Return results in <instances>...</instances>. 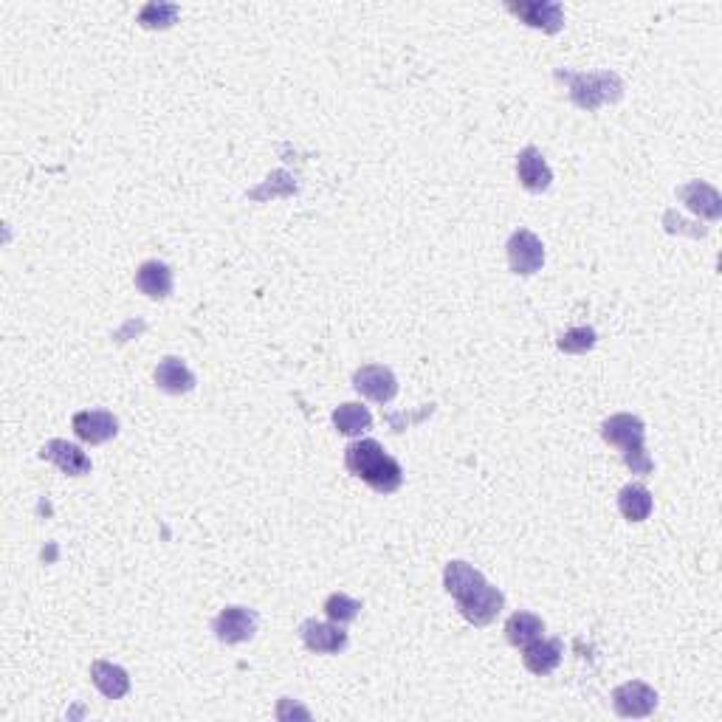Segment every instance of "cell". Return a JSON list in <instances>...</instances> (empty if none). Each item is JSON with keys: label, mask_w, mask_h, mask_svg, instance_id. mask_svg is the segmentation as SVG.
I'll list each match as a JSON object with an SVG mask.
<instances>
[{"label": "cell", "mask_w": 722, "mask_h": 722, "mask_svg": "<svg viewBox=\"0 0 722 722\" xmlns=\"http://www.w3.org/2000/svg\"><path fill=\"white\" fill-rule=\"evenodd\" d=\"M505 249H508V266L514 274L531 277L545 266V246L531 229H517Z\"/></svg>", "instance_id": "obj_5"}, {"label": "cell", "mask_w": 722, "mask_h": 722, "mask_svg": "<svg viewBox=\"0 0 722 722\" xmlns=\"http://www.w3.org/2000/svg\"><path fill=\"white\" fill-rule=\"evenodd\" d=\"M652 491L641 483H632V486L621 488L618 494V511L624 514L629 522H644L652 514Z\"/></svg>", "instance_id": "obj_20"}, {"label": "cell", "mask_w": 722, "mask_h": 722, "mask_svg": "<svg viewBox=\"0 0 722 722\" xmlns=\"http://www.w3.org/2000/svg\"><path fill=\"white\" fill-rule=\"evenodd\" d=\"M503 604L505 596L497 587H491L488 581L480 584L477 590H471L469 596L457 598V610L474 627H488L497 615L503 613Z\"/></svg>", "instance_id": "obj_4"}, {"label": "cell", "mask_w": 722, "mask_h": 722, "mask_svg": "<svg viewBox=\"0 0 722 722\" xmlns=\"http://www.w3.org/2000/svg\"><path fill=\"white\" fill-rule=\"evenodd\" d=\"M299 638H302V644L308 646L311 652H316V655H339L347 646L345 629L339 627V624H333V621L325 624V621H316V618L302 621Z\"/></svg>", "instance_id": "obj_9"}, {"label": "cell", "mask_w": 722, "mask_h": 722, "mask_svg": "<svg viewBox=\"0 0 722 722\" xmlns=\"http://www.w3.org/2000/svg\"><path fill=\"white\" fill-rule=\"evenodd\" d=\"M677 198L689 206L694 215L706 220H720L722 215V198L714 187H708L706 181H691L677 187Z\"/></svg>", "instance_id": "obj_14"}, {"label": "cell", "mask_w": 722, "mask_h": 722, "mask_svg": "<svg viewBox=\"0 0 722 722\" xmlns=\"http://www.w3.org/2000/svg\"><path fill=\"white\" fill-rule=\"evenodd\" d=\"M613 708L618 717H632V720H641L649 717L655 708H658V691L652 689L649 683L641 680H629L624 686H618L613 691Z\"/></svg>", "instance_id": "obj_7"}, {"label": "cell", "mask_w": 722, "mask_h": 722, "mask_svg": "<svg viewBox=\"0 0 722 722\" xmlns=\"http://www.w3.org/2000/svg\"><path fill=\"white\" fill-rule=\"evenodd\" d=\"M542 632H545V621L539 615L525 613V610H519L505 621V638H508V644L514 646H528L536 638H542Z\"/></svg>", "instance_id": "obj_21"}, {"label": "cell", "mask_w": 722, "mask_h": 722, "mask_svg": "<svg viewBox=\"0 0 722 722\" xmlns=\"http://www.w3.org/2000/svg\"><path fill=\"white\" fill-rule=\"evenodd\" d=\"M556 79L570 88V99L581 110H598L613 105L624 96V82L615 71H596V74H573V71H556Z\"/></svg>", "instance_id": "obj_2"}, {"label": "cell", "mask_w": 722, "mask_h": 722, "mask_svg": "<svg viewBox=\"0 0 722 722\" xmlns=\"http://www.w3.org/2000/svg\"><path fill=\"white\" fill-rule=\"evenodd\" d=\"M621 455H624V463H627V469L632 471V474L646 477V474H652V469H655V463H652V457L646 452V446H641V449H629V452H621Z\"/></svg>", "instance_id": "obj_26"}, {"label": "cell", "mask_w": 722, "mask_h": 722, "mask_svg": "<svg viewBox=\"0 0 722 722\" xmlns=\"http://www.w3.org/2000/svg\"><path fill=\"white\" fill-rule=\"evenodd\" d=\"M596 347V330L593 328H570L559 336V350L570 356H581Z\"/></svg>", "instance_id": "obj_25"}, {"label": "cell", "mask_w": 722, "mask_h": 722, "mask_svg": "<svg viewBox=\"0 0 722 722\" xmlns=\"http://www.w3.org/2000/svg\"><path fill=\"white\" fill-rule=\"evenodd\" d=\"M153 378H156L158 390L170 395H184L195 390V376L187 367V361L178 359V356H167V359L158 361Z\"/></svg>", "instance_id": "obj_16"}, {"label": "cell", "mask_w": 722, "mask_h": 722, "mask_svg": "<svg viewBox=\"0 0 722 722\" xmlns=\"http://www.w3.org/2000/svg\"><path fill=\"white\" fill-rule=\"evenodd\" d=\"M353 387L359 390L364 398L376 401V404H390L398 395V378L393 376L390 367L381 364H364L353 376Z\"/></svg>", "instance_id": "obj_8"}, {"label": "cell", "mask_w": 722, "mask_h": 722, "mask_svg": "<svg viewBox=\"0 0 722 722\" xmlns=\"http://www.w3.org/2000/svg\"><path fill=\"white\" fill-rule=\"evenodd\" d=\"M565 655V646L559 638H536L528 646H522V663L534 675H550Z\"/></svg>", "instance_id": "obj_13"}, {"label": "cell", "mask_w": 722, "mask_h": 722, "mask_svg": "<svg viewBox=\"0 0 722 722\" xmlns=\"http://www.w3.org/2000/svg\"><path fill=\"white\" fill-rule=\"evenodd\" d=\"M257 621H260V615L249 607H226L212 621V632H215L220 644L235 646L243 644V641H252L254 632H257Z\"/></svg>", "instance_id": "obj_6"}, {"label": "cell", "mask_w": 722, "mask_h": 722, "mask_svg": "<svg viewBox=\"0 0 722 722\" xmlns=\"http://www.w3.org/2000/svg\"><path fill=\"white\" fill-rule=\"evenodd\" d=\"M345 466L353 477L364 480L378 494H393L404 483L401 463L384 452V446L373 438L353 440L345 449Z\"/></svg>", "instance_id": "obj_1"}, {"label": "cell", "mask_w": 722, "mask_h": 722, "mask_svg": "<svg viewBox=\"0 0 722 722\" xmlns=\"http://www.w3.org/2000/svg\"><path fill=\"white\" fill-rule=\"evenodd\" d=\"M480 584H486L483 573L477 567H471L469 562H449L446 570H443V587L446 593L455 598L469 596L471 590H477Z\"/></svg>", "instance_id": "obj_19"}, {"label": "cell", "mask_w": 722, "mask_h": 722, "mask_svg": "<svg viewBox=\"0 0 722 722\" xmlns=\"http://www.w3.org/2000/svg\"><path fill=\"white\" fill-rule=\"evenodd\" d=\"M91 680H94V686L108 700H122L127 697V691H130V677L122 666H116V663H110V660H94L91 663Z\"/></svg>", "instance_id": "obj_18"}, {"label": "cell", "mask_w": 722, "mask_h": 722, "mask_svg": "<svg viewBox=\"0 0 722 722\" xmlns=\"http://www.w3.org/2000/svg\"><path fill=\"white\" fill-rule=\"evenodd\" d=\"M517 175L519 184L528 189V192H545V189H550V181H553L548 161H545V156H542L536 147L519 150Z\"/></svg>", "instance_id": "obj_15"}, {"label": "cell", "mask_w": 722, "mask_h": 722, "mask_svg": "<svg viewBox=\"0 0 722 722\" xmlns=\"http://www.w3.org/2000/svg\"><path fill=\"white\" fill-rule=\"evenodd\" d=\"M74 432L82 443H91V446H99L105 440L116 438L119 432V421L116 415L108 412V409H85V412H77L74 415Z\"/></svg>", "instance_id": "obj_10"}, {"label": "cell", "mask_w": 722, "mask_h": 722, "mask_svg": "<svg viewBox=\"0 0 722 722\" xmlns=\"http://www.w3.org/2000/svg\"><path fill=\"white\" fill-rule=\"evenodd\" d=\"M601 438L607 440L610 446H618L621 452L641 449L646 440V426L641 418L621 412V415H613L601 424Z\"/></svg>", "instance_id": "obj_11"}, {"label": "cell", "mask_w": 722, "mask_h": 722, "mask_svg": "<svg viewBox=\"0 0 722 722\" xmlns=\"http://www.w3.org/2000/svg\"><path fill=\"white\" fill-rule=\"evenodd\" d=\"M333 426H336L339 435L356 438V435L367 432L373 426V415H370V409L361 407V404H342L333 412Z\"/></svg>", "instance_id": "obj_22"}, {"label": "cell", "mask_w": 722, "mask_h": 722, "mask_svg": "<svg viewBox=\"0 0 722 722\" xmlns=\"http://www.w3.org/2000/svg\"><path fill=\"white\" fill-rule=\"evenodd\" d=\"M505 9L511 15H517L525 26L531 29H542V32L556 34L565 26V9L556 0H511L505 3Z\"/></svg>", "instance_id": "obj_3"}, {"label": "cell", "mask_w": 722, "mask_h": 722, "mask_svg": "<svg viewBox=\"0 0 722 722\" xmlns=\"http://www.w3.org/2000/svg\"><path fill=\"white\" fill-rule=\"evenodd\" d=\"M359 613L361 601L345 596V593H333V596H328V601H325V615H328L333 624H339V627L350 624Z\"/></svg>", "instance_id": "obj_24"}, {"label": "cell", "mask_w": 722, "mask_h": 722, "mask_svg": "<svg viewBox=\"0 0 722 722\" xmlns=\"http://www.w3.org/2000/svg\"><path fill=\"white\" fill-rule=\"evenodd\" d=\"M181 9L175 3H147L139 12V23L144 29H170Z\"/></svg>", "instance_id": "obj_23"}, {"label": "cell", "mask_w": 722, "mask_h": 722, "mask_svg": "<svg viewBox=\"0 0 722 722\" xmlns=\"http://www.w3.org/2000/svg\"><path fill=\"white\" fill-rule=\"evenodd\" d=\"M136 288L144 297L167 299L173 294V268L158 260H147L136 271Z\"/></svg>", "instance_id": "obj_17"}, {"label": "cell", "mask_w": 722, "mask_h": 722, "mask_svg": "<svg viewBox=\"0 0 722 722\" xmlns=\"http://www.w3.org/2000/svg\"><path fill=\"white\" fill-rule=\"evenodd\" d=\"M43 460H51L57 469L68 474V477H85L91 474V457L79 449L77 443H68V440H48L46 446L40 449Z\"/></svg>", "instance_id": "obj_12"}]
</instances>
